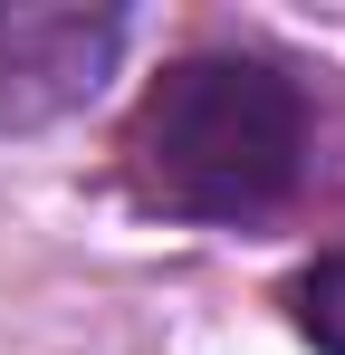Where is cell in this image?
Listing matches in <instances>:
<instances>
[{
    "label": "cell",
    "instance_id": "1",
    "mask_svg": "<svg viewBox=\"0 0 345 355\" xmlns=\"http://www.w3.org/2000/svg\"><path fill=\"white\" fill-rule=\"evenodd\" d=\"M307 173V87L278 58H172L125 125V182L172 221H259Z\"/></svg>",
    "mask_w": 345,
    "mask_h": 355
},
{
    "label": "cell",
    "instance_id": "3",
    "mask_svg": "<svg viewBox=\"0 0 345 355\" xmlns=\"http://www.w3.org/2000/svg\"><path fill=\"white\" fill-rule=\"evenodd\" d=\"M288 317H297V336L317 355H345V250L307 259V269L288 279Z\"/></svg>",
    "mask_w": 345,
    "mask_h": 355
},
{
    "label": "cell",
    "instance_id": "2",
    "mask_svg": "<svg viewBox=\"0 0 345 355\" xmlns=\"http://www.w3.org/2000/svg\"><path fill=\"white\" fill-rule=\"evenodd\" d=\"M134 39L125 10H67V0H0V135H39L96 106Z\"/></svg>",
    "mask_w": 345,
    "mask_h": 355
}]
</instances>
